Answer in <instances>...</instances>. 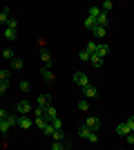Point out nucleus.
I'll return each mask as SVG.
<instances>
[{
	"mask_svg": "<svg viewBox=\"0 0 134 150\" xmlns=\"http://www.w3.org/2000/svg\"><path fill=\"white\" fill-rule=\"evenodd\" d=\"M78 134H81L83 139H87L89 144H96V141H98V134H96V132H92L89 128H85V125L81 128V130H78Z\"/></svg>",
	"mask_w": 134,
	"mask_h": 150,
	"instance_id": "obj_1",
	"label": "nucleus"
},
{
	"mask_svg": "<svg viewBox=\"0 0 134 150\" xmlns=\"http://www.w3.org/2000/svg\"><path fill=\"white\" fill-rule=\"evenodd\" d=\"M74 83H76L78 88H87L89 85V76L83 74V72H76V74H74Z\"/></svg>",
	"mask_w": 134,
	"mask_h": 150,
	"instance_id": "obj_2",
	"label": "nucleus"
},
{
	"mask_svg": "<svg viewBox=\"0 0 134 150\" xmlns=\"http://www.w3.org/2000/svg\"><path fill=\"white\" fill-rule=\"evenodd\" d=\"M16 112H18V114H29V112H32V103H29V101H18Z\"/></svg>",
	"mask_w": 134,
	"mask_h": 150,
	"instance_id": "obj_3",
	"label": "nucleus"
},
{
	"mask_svg": "<svg viewBox=\"0 0 134 150\" xmlns=\"http://www.w3.org/2000/svg\"><path fill=\"white\" fill-rule=\"evenodd\" d=\"M16 125H18V128H22V130H29V128H32V119H29L27 114H20Z\"/></svg>",
	"mask_w": 134,
	"mask_h": 150,
	"instance_id": "obj_4",
	"label": "nucleus"
},
{
	"mask_svg": "<svg viewBox=\"0 0 134 150\" xmlns=\"http://www.w3.org/2000/svg\"><path fill=\"white\" fill-rule=\"evenodd\" d=\"M85 128H89L92 132H96L98 130V119H96V117H87V119H85Z\"/></svg>",
	"mask_w": 134,
	"mask_h": 150,
	"instance_id": "obj_5",
	"label": "nucleus"
},
{
	"mask_svg": "<svg viewBox=\"0 0 134 150\" xmlns=\"http://www.w3.org/2000/svg\"><path fill=\"white\" fill-rule=\"evenodd\" d=\"M45 117H47V121H49V123H51V121H54V119H56V117H58V110H56V108H54V105H49V108H47V110H45Z\"/></svg>",
	"mask_w": 134,
	"mask_h": 150,
	"instance_id": "obj_6",
	"label": "nucleus"
},
{
	"mask_svg": "<svg viewBox=\"0 0 134 150\" xmlns=\"http://www.w3.org/2000/svg\"><path fill=\"white\" fill-rule=\"evenodd\" d=\"M49 101H51L49 94H40L38 96V108H45V110H47V108H49Z\"/></svg>",
	"mask_w": 134,
	"mask_h": 150,
	"instance_id": "obj_7",
	"label": "nucleus"
},
{
	"mask_svg": "<svg viewBox=\"0 0 134 150\" xmlns=\"http://www.w3.org/2000/svg\"><path fill=\"white\" fill-rule=\"evenodd\" d=\"M83 94L87 96V99H94L96 94H98V90H96L94 85H87V88H83Z\"/></svg>",
	"mask_w": 134,
	"mask_h": 150,
	"instance_id": "obj_8",
	"label": "nucleus"
},
{
	"mask_svg": "<svg viewBox=\"0 0 134 150\" xmlns=\"http://www.w3.org/2000/svg\"><path fill=\"white\" fill-rule=\"evenodd\" d=\"M116 132H119V134H123V137H128V134H132L125 121H123V123H119V125H116Z\"/></svg>",
	"mask_w": 134,
	"mask_h": 150,
	"instance_id": "obj_9",
	"label": "nucleus"
},
{
	"mask_svg": "<svg viewBox=\"0 0 134 150\" xmlns=\"http://www.w3.org/2000/svg\"><path fill=\"white\" fill-rule=\"evenodd\" d=\"M107 25V13L101 9V13H98V18H96V27H105Z\"/></svg>",
	"mask_w": 134,
	"mask_h": 150,
	"instance_id": "obj_10",
	"label": "nucleus"
},
{
	"mask_svg": "<svg viewBox=\"0 0 134 150\" xmlns=\"http://www.w3.org/2000/svg\"><path fill=\"white\" fill-rule=\"evenodd\" d=\"M96 54H98V56H101V58H105V56H107V54H109V47H107V45H105V43H98V50H96Z\"/></svg>",
	"mask_w": 134,
	"mask_h": 150,
	"instance_id": "obj_11",
	"label": "nucleus"
},
{
	"mask_svg": "<svg viewBox=\"0 0 134 150\" xmlns=\"http://www.w3.org/2000/svg\"><path fill=\"white\" fill-rule=\"evenodd\" d=\"M49 123V121H47V117H36V121H34V125H36V128H40V130H45V125Z\"/></svg>",
	"mask_w": 134,
	"mask_h": 150,
	"instance_id": "obj_12",
	"label": "nucleus"
},
{
	"mask_svg": "<svg viewBox=\"0 0 134 150\" xmlns=\"http://www.w3.org/2000/svg\"><path fill=\"white\" fill-rule=\"evenodd\" d=\"M40 58H43L45 67L49 69V67H51V56H49V52H47V50H43V54H40Z\"/></svg>",
	"mask_w": 134,
	"mask_h": 150,
	"instance_id": "obj_13",
	"label": "nucleus"
},
{
	"mask_svg": "<svg viewBox=\"0 0 134 150\" xmlns=\"http://www.w3.org/2000/svg\"><path fill=\"white\" fill-rule=\"evenodd\" d=\"M9 79H11V72L9 69H0V83H9Z\"/></svg>",
	"mask_w": 134,
	"mask_h": 150,
	"instance_id": "obj_14",
	"label": "nucleus"
},
{
	"mask_svg": "<svg viewBox=\"0 0 134 150\" xmlns=\"http://www.w3.org/2000/svg\"><path fill=\"white\" fill-rule=\"evenodd\" d=\"M9 9H2V11H0V25H7V23H9Z\"/></svg>",
	"mask_w": 134,
	"mask_h": 150,
	"instance_id": "obj_15",
	"label": "nucleus"
},
{
	"mask_svg": "<svg viewBox=\"0 0 134 150\" xmlns=\"http://www.w3.org/2000/svg\"><path fill=\"white\" fill-rule=\"evenodd\" d=\"M89 63H92L94 67H101V65H103V58L98 56V54H92V58H89Z\"/></svg>",
	"mask_w": 134,
	"mask_h": 150,
	"instance_id": "obj_16",
	"label": "nucleus"
},
{
	"mask_svg": "<svg viewBox=\"0 0 134 150\" xmlns=\"http://www.w3.org/2000/svg\"><path fill=\"white\" fill-rule=\"evenodd\" d=\"M5 38L7 40H16V29H13V27H7L5 29Z\"/></svg>",
	"mask_w": 134,
	"mask_h": 150,
	"instance_id": "obj_17",
	"label": "nucleus"
},
{
	"mask_svg": "<svg viewBox=\"0 0 134 150\" xmlns=\"http://www.w3.org/2000/svg\"><path fill=\"white\" fill-rule=\"evenodd\" d=\"M43 79H45V81H54V79H56V76H54V72H51V69H47V67H45L43 69Z\"/></svg>",
	"mask_w": 134,
	"mask_h": 150,
	"instance_id": "obj_18",
	"label": "nucleus"
},
{
	"mask_svg": "<svg viewBox=\"0 0 134 150\" xmlns=\"http://www.w3.org/2000/svg\"><path fill=\"white\" fill-rule=\"evenodd\" d=\"M85 27H87L89 31H94V29H96V20H94V18H89V16H87V18H85Z\"/></svg>",
	"mask_w": 134,
	"mask_h": 150,
	"instance_id": "obj_19",
	"label": "nucleus"
},
{
	"mask_svg": "<svg viewBox=\"0 0 134 150\" xmlns=\"http://www.w3.org/2000/svg\"><path fill=\"white\" fill-rule=\"evenodd\" d=\"M98 13H101V7H89V18H98Z\"/></svg>",
	"mask_w": 134,
	"mask_h": 150,
	"instance_id": "obj_20",
	"label": "nucleus"
},
{
	"mask_svg": "<svg viewBox=\"0 0 134 150\" xmlns=\"http://www.w3.org/2000/svg\"><path fill=\"white\" fill-rule=\"evenodd\" d=\"M51 150H67V144H65V141H54Z\"/></svg>",
	"mask_w": 134,
	"mask_h": 150,
	"instance_id": "obj_21",
	"label": "nucleus"
},
{
	"mask_svg": "<svg viewBox=\"0 0 134 150\" xmlns=\"http://www.w3.org/2000/svg\"><path fill=\"white\" fill-rule=\"evenodd\" d=\"M94 36L96 38H105V27H96V29H94Z\"/></svg>",
	"mask_w": 134,
	"mask_h": 150,
	"instance_id": "obj_22",
	"label": "nucleus"
},
{
	"mask_svg": "<svg viewBox=\"0 0 134 150\" xmlns=\"http://www.w3.org/2000/svg\"><path fill=\"white\" fill-rule=\"evenodd\" d=\"M51 125H54V130H63V121L58 119V117H56L54 121H51Z\"/></svg>",
	"mask_w": 134,
	"mask_h": 150,
	"instance_id": "obj_23",
	"label": "nucleus"
},
{
	"mask_svg": "<svg viewBox=\"0 0 134 150\" xmlns=\"http://www.w3.org/2000/svg\"><path fill=\"white\" fill-rule=\"evenodd\" d=\"M78 58H81V61H89V58H92V54H89L87 50H83L81 54H78Z\"/></svg>",
	"mask_w": 134,
	"mask_h": 150,
	"instance_id": "obj_24",
	"label": "nucleus"
},
{
	"mask_svg": "<svg viewBox=\"0 0 134 150\" xmlns=\"http://www.w3.org/2000/svg\"><path fill=\"white\" fill-rule=\"evenodd\" d=\"M96 50H98V43H87V52L89 54H96Z\"/></svg>",
	"mask_w": 134,
	"mask_h": 150,
	"instance_id": "obj_25",
	"label": "nucleus"
},
{
	"mask_svg": "<svg viewBox=\"0 0 134 150\" xmlns=\"http://www.w3.org/2000/svg\"><path fill=\"white\" fill-rule=\"evenodd\" d=\"M78 110H81V112H87V110H89V103H87V101H81V103H78Z\"/></svg>",
	"mask_w": 134,
	"mask_h": 150,
	"instance_id": "obj_26",
	"label": "nucleus"
},
{
	"mask_svg": "<svg viewBox=\"0 0 134 150\" xmlns=\"http://www.w3.org/2000/svg\"><path fill=\"white\" fill-rule=\"evenodd\" d=\"M11 65H13V69H20L22 65H25V63L20 61V58H13V61H11Z\"/></svg>",
	"mask_w": 134,
	"mask_h": 150,
	"instance_id": "obj_27",
	"label": "nucleus"
},
{
	"mask_svg": "<svg viewBox=\"0 0 134 150\" xmlns=\"http://www.w3.org/2000/svg\"><path fill=\"white\" fill-rule=\"evenodd\" d=\"M45 134H49V137H51V134H54V132H56V130H54V125H51V123H47V125H45Z\"/></svg>",
	"mask_w": 134,
	"mask_h": 150,
	"instance_id": "obj_28",
	"label": "nucleus"
},
{
	"mask_svg": "<svg viewBox=\"0 0 134 150\" xmlns=\"http://www.w3.org/2000/svg\"><path fill=\"white\" fill-rule=\"evenodd\" d=\"M2 58H9V61H13V52H11V50H2Z\"/></svg>",
	"mask_w": 134,
	"mask_h": 150,
	"instance_id": "obj_29",
	"label": "nucleus"
},
{
	"mask_svg": "<svg viewBox=\"0 0 134 150\" xmlns=\"http://www.w3.org/2000/svg\"><path fill=\"white\" fill-rule=\"evenodd\" d=\"M112 7H114V5H112V0H105V2H103V11L107 13L109 9H112Z\"/></svg>",
	"mask_w": 134,
	"mask_h": 150,
	"instance_id": "obj_30",
	"label": "nucleus"
},
{
	"mask_svg": "<svg viewBox=\"0 0 134 150\" xmlns=\"http://www.w3.org/2000/svg\"><path fill=\"white\" fill-rule=\"evenodd\" d=\"M125 123H128L130 132H134V117H128V121H125Z\"/></svg>",
	"mask_w": 134,
	"mask_h": 150,
	"instance_id": "obj_31",
	"label": "nucleus"
},
{
	"mask_svg": "<svg viewBox=\"0 0 134 150\" xmlns=\"http://www.w3.org/2000/svg\"><path fill=\"white\" fill-rule=\"evenodd\" d=\"M20 90H22V92H29V81H20Z\"/></svg>",
	"mask_w": 134,
	"mask_h": 150,
	"instance_id": "obj_32",
	"label": "nucleus"
},
{
	"mask_svg": "<svg viewBox=\"0 0 134 150\" xmlns=\"http://www.w3.org/2000/svg\"><path fill=\"white\" fill-rule=\"evenodd\" d=\"M7 85H9V83H0V96L7 92Z\"/></svg>",
	"mask_w": 134,
	"mask_h": 150,
	"instance_id": "obj_33",
	"label": "nucleus"
},
{
	"mask_svg": "<svg viewBox=\"0 0 134 150\" xmlns=\"http://www.w3.org/2000/svg\"><path fill=\"white\" fill-rule=\"evenodd\" d=\"M125 139H128V144H130V146H134V134H128Z\"/></svg>",
	"mask_w": 134,
	"mask_h": 150,
	"instance_id": "obj_34",
	"label": "nucleus"
},
{
	"mask_svg": "<svg viewBox=\"0 0 134 150\" xmlns=\"http://www.w3.org/2000/svg\"><path fill=\"white\" fill-rule=\"evenodd\" d=\"M0 110H2V105H0Z\"/></svg>",
	"mask_w": 134,
	"mask_h": 150,
	"instance_id": "obj_35",
	"label": "nucleus"
}]
</instances>
